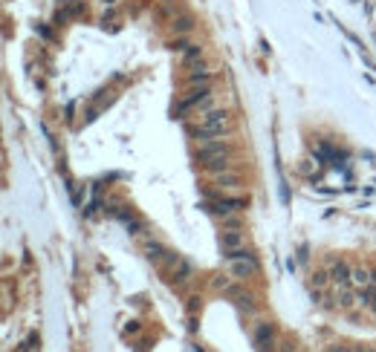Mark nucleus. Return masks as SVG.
<instances>
[{
	"mask_svg": "<svg viewBox=\"0 0 376 352\" xmlns=\"http://www.w3.org/2000/svg\"><path fill=\"white\" fill-rule=\"evenodd\" d=\"M226 130H232V116H229V110L214 107L208 113H200L194 136H197V142H211V139H220Z\"/></svg>",
	"mask_w": 376,
	"mask_h": 352,
	"instance_id": "1",
	"label": "nucleus"
},
{
	"mask_svg": "<svg viewBox=\"0 0 376 352\" xmlns=\"http://www.w3.org/2000/svg\"><path fill=\"white\" fill-rule=\"evenodd\" d=\"M226 260H229V268H232V274L238 277V280H246V277H255L260 263H257V257L252 251H246V249H238V251H229L226 254Z\"/></svg>",
	"mask_w": 376,
	"mask_h": 352,
	"instance_id": "2",
	"label": "nucleus"
},
{
	"mask_svg": "<svg viewBox=\"0 0 376 352\" xmlns=\"http://www.w3.org/2000/svg\"><path fill=\"white\" fill-rule=\"evenodd\" d=\"M220 156H232V145L223 142V139H211V142H200L197 145V159L200 162H211V159H220Z\"/></svg>",
	"mask_w": 376,
	"mask_h": 352,
	"instance_id": "3",
	"label": "nucleus"
},
{
	"mask_svg": "<svg viewBox=\"0 0 376 352\" xmlns=\"http://www.w3.org/2000/svg\"><path fill=\"white\" fill-rule=\"evenodd\" d=\"M246 208V200H240V197H220V200L208 202V211H214L217 217H229V214H238Z\"/></svg>",
	"mask_w": 376,
	"mask_h": 352,
	"instance_id": "4",
	"label": "nucleus"
},
{
	"mask_svg": "<svg viewBox=\"0 0 376 352\" xmlns=\"http://www.w3.org/2000/svg\"><path fill=\"white\" fill-rule=\"evenodd\" d=\"M252 338H255L257 350H272V344H275V326L269 323V320H257Z\"/></svg>",
	"mask_w": 376,
	"mask_h": 352,
	"instance_id": "5",
	"label": "nucleus"
},
{
	"mask_svg": "<svg viewBox=\"0 0 376 352\" xmlns=\"http://www.w3.org/2000/svg\"><path fill=\"white\" fill-rule=\"evenodd\" d=\"M243 246H246V234H243L240 228H223V231H220V249H223V254L238 251V249H243Z\"/></svg>",
	"mask_w": 376,
	"mask_h": 352,
	"instance_id": "6",
	"label": "nucleus"
},
{
	"mask_svg": "<svg viewBox=\"0 0 376 352\" xmlns=\"http://www.w3.org/2000/svg\"><path fill=\"white\" fill-rule=\"evenodd\" d=\"M211 78H214V69L205 67V64H200V61L188 67V84H191V87H197V84L205 87L208 81H211Z\"/></svg>",
	"mask_w": 376,
	"mask_h": 352,
	"instance_id": "7",
	"label": "nucleus"
},
{
	"mask_svg": "<svg viewBox=\"0 0 376 352\" xmlns=\"http://www.w3.org/2000/svg\"><path fill=\"white\" fill-rule=\"evenodd\" d=\"M350 271L353 268L347 266L344 260H330V280L336 286H350Z\"/></svg>",
	"mask_w": 376,
	"mask_h": 352,
	"instance_id": "8",
	"label": "nucleus"
},
{
	"mask_svg": "<svg viewBox=\"0 0 376 352\" xmlns=\"http://www.w3.org/2000/svg\"><path fill=\"white\" fill-rule=\"evenodd\" d=\"M214 176V185L220 188L223 194H229V191H238L240 188V173L235 170H226V173H211Z\"/></svg>",
	"mask_w": 376,
	"mask_h": 352,
	"instance_id": "9",
	"label": "nucleus"
},
{
	"mask_svg": "<svg viewBox=\"0 0 376 352\" xmlns=\"http://www.w3.org/2000/svg\"><path fill=\"white\" fill-rule=\"evenodd\" d=\"M350 286H356V289H371V286H376V274H371L368 268H353V271H350Z\"/></svg>",
	"mask_w": 376,
	"mask_h": 352,
	"instance_id": "10",
	"label": "nucleus"
},
{
	"mask_svg": "<svg viewBox=\"0 0 376 352\" xmlns=\"http://www.w3.org/2000/svg\"><path fill=\"white\" fill-rule=\"evenodd\" d=\"M177 50L183 52V61H186L188 67H191V64H197V61L203 58V47H197V44H180Z\"/></svg>",
	"mask_w": 376,
	"mask_h": 352,
	"instance_id": "11",
	"label": "nucleus"
},
{
	"mask_svg": "<svg viewBox=\"0 0 376 352\" xmlns=\"http://www.w3.org/2000/svg\"><path fill=\"white\" fill-rule=\"evenodd\" d=\"M336 298H339V306H342V309H350V306H353V292H350V286H339V295H336Z\"/></svg>",
	"mask_w": 376,
	"mask_h": 352,
	"instance_id": "12",
	"label": "nucleus"
},
{
	"mask_svg": "<svg viewBox=\"0 0 376 352\" xmlns=\"http://www.w3.org/2000/svg\"><path fill=\"white\" fill-rule=\"evenodd\" d=\"M174 29H177V32H191V29H194V20H191V17H180V20H174Z\"/></svg>",
	"mask_w": 376,
	"mask_h": 352,
	"instance_id": "13",
	"label": "nucleus"
},
{
	"mask_svg": "<svg viewBox=\"0 0 376 352\" xmlns=\"http://www.w3.org/2000/svg\"><path fill=\"white\" fill-rule=\"evenodd\" d=\"M214 289H232V280H229V277H223V274H217V280H214Z\"/></svg>",
	"mask_w": 376,
	"mask_h": 352,
	"instance_id": "14",
	"label": "nucleus"
},
{
	"mask_svg": "<svg viewBox=\"0 0 376 352\" xmlns=\"http://www.w3.org/2000/svg\"><path fill=\"white\" fill-rule=\"evenodd\" d=\"M327 352H353V350H344V347H330Z\"/></svg>",
	"mask_w": 376,
	"mask_h": 352,
	"instance_id": "15",
	"label": "nucleus"
}]
</instances>
